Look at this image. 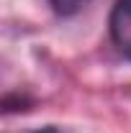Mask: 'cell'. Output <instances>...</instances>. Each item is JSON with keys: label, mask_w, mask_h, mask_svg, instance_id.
Instances as JSON below:
<instances>
[{"label": "cell", "mask_w": 131, "mask_h": 133, "mask_svg": "<svg viewBox=\"0 0 131 133\" xmlns=\"http://www.w3.org/2000/svg\"><path fill=\"white\" fill-rule=\"evenodd\" d=\"M111 36L118 51L131 59V0H118L111 10Z\"/></svg>", "instance_id": "cell-1"}, {"label": "cell", "mask_w": 131, "mask_h": 133, "mask_svg": "<svg viewBox=\"0 0 131 133\" xmlns=\"http://www.w3.org/2000/svg\"><path fill=\"white\" fill-rule=\"evenodd\" d=\"M36 133H57L54 128H41V131H36Z\"/></svg>", "instance_id": "cell-3"}, {"label": "cell", "mask_w": 131, "mask_h": 133, "mask_svg": "<svg viewBox=\"0 0 131 133\" xmlns=\"http://www.w3.org/2000/svg\"><path fill=\"white\" fill-rule=\"evenodd\" d=\"M49 3H51V8H54L59 16H72V13L80 10L87 0H49Z\"/></svg>", "instance_id": "cell-2"}]
</instances>
